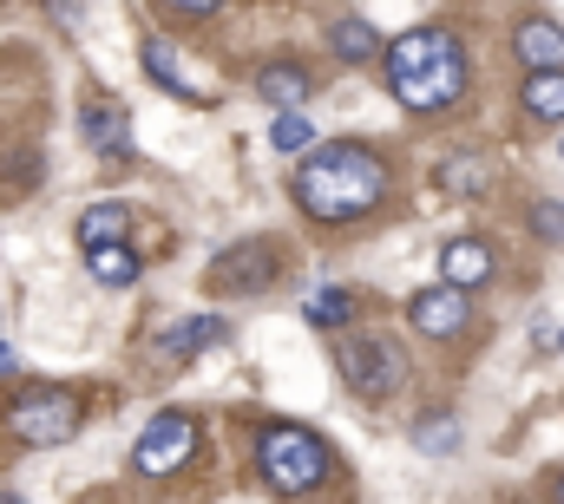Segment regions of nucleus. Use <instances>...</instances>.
<instances>
[{
  "label": "nucleus",
  "instance_id": "nucleus-1",
  "mask_svg": "<svg viewBox=\"0 0 564 504\" xmlns=\"http://www.w3.org/2000/svg\"><path fill=\"white\" fill-rule=\"evenodd\" d=\"M388 164L355 144V138H335V144H315L302 164H295V204L302 217L315 223H361L368 210L388 204Z\"/></svg>",
  "mask_w": 564,
  "mask_h": 504
},
{
  "label": "nucleus",
  "instance_id": "nucleus-2",
  "mask_svg": "<svg viewBox=\"0 0 564 504\" xmlns=\"http://www.w3.org/2000/svg\"><path fill=\"white\" fill-rule=\"evenodd\" d=\"M381 66H388L394 106L414 119H440L466 99V46L446 26H408L401 40H388Z\"/></svg>",
  "mask_w": 564,
  "mask_h": 504
},
{
  "label": "nucleus",
  "instance_id": "nucleus-3",
  "mask_svg": "<svg viewBox=\"0 0 564 504\" xmlns=\"http://www.w3.org/2000/svg\"><path fill=\"white\" fill-rule=\"evenodd\" d=\"M335 465H341L335 446H328L322 432L295 426V419H282V426H263V432H257V472H263V485L282 492V498H302V492L328 485Z\"/></svg>",
  "mask_w": 564,
  "mask_h": 504
},
{
  "label": "nucleus",
  "instance_id": "nucleus-4",
  "mask_svg": "<svg viewBox=\"0 0 564 504\" xmlns=\"http://www.w3.org/2000/svg\"><path fill=\"white\" fill-rule=\"evenodd\" d=\"M335 374L348 393H361V399H394L401 386H408V354L388 341V335H348L341 348H335Z\"/></svg>",
  "mask_w": 564,
  "mask_h": 504
},
{
  "label": "nucleus",
  "instance_id": "nucleus-5",
  "mask_svg": "<svg viewBox=\"0 0 564 504\" xmlns=\"http://www.w3.org/2000/svg\"><path fill=\"white\" fill-rule=\"evenodd\" d=\"M7 432L20 446H66L79 432V399L66 386H26L13 406H7Z\"/></svg>",
  "mask_w": 564,
  "mask_h": 504
},
{
  "label": "nucleus",
  "instance_id": "nucleus-6",
  "mask_svg": "<svg viewBox=\"0 0 564 504\" xmlns=\"http://www.w3.org/2000/svg\"><path fill=\"white\" fill-rule=\"evenodd\" d=\"M282 255L289 250H282L276 237H243V243H230V250L204 269V288L210 295H263L282 275Z\"/></svg>",
  "mask_w": 564,
  "mask_h": 504
},
{
  "label": "nucleus",
  "instance_id": "nucleus-7",
  "mask_svg": "<svg viewBox=\"0 0 564 504\" xmlns=\"http://www.w3.org/2000/svg\"><path fill=\"white\" fill-rule=\"evenodd\" d=\"M197 459V419L191 413H151V426L132 446V472L139 479H177Z\"/></svg>",
  "mask_w": 564,
  "mask_h": 504
},
{
  "label": "nucleus",
  "instance_id": "nucleus-8",
  "mask_svg": "<svg viewBox=\"0 0 564 504\" xmlns=\"http://www.w3.org/2000/svg\"><path fill=\"white\" fill-rule=\"evenodd\" d=\"M466 321H473V302H466V288L459 282H433L421 295H408V328L426 335V341H453V335H466Z\"/></svg>",
  "mask_w": 564,
  "mask_h": 504
},
{
  "label": "nucleus",
  "instance_id": "nucleus-9",
  "mask_svg": "<svg viewBox=\"0 0 564 504\" xmlns=\"http://www.w3.org/2000/svg\"><path fill=\"white\" fill-rule=\"evenodd\" d=\"M217 341H230V321H224V315H191V321H171V328L158 335V354H164V361H191V354H204V348H217Z\"/></svg>",
  "mask_w": 564,
  "mask_h": 504
},
{
  "label": "nucleus",
  "instance_id": "nucleus-10",
  "mask_svg": "<svg viewBox=\"0 0 564 504\" xmlns=\"http://www.w3.org/2000/svg\"><path fill=\"white\" fill-rule=\"evenodd\" d=\"M79 131H86V144H93L99 157H126V151H132L126 106H112V99H86V112H79Z\"/></svg>",
  "mask_w": 564,
  "mask_h": 504
},
{
  "label": "nucleus",
  "instance_id": "nucleus-11",
  "mask_svg": "<svg viewBox=\"0 0 564 504\" xmlns=\"http://www.w3.org/2000/svg\"><path fill=\"white\" fill-rule=\"evenodd\" d=\"M492 269H499V255H492V243H479V237H453V243L440 250V275L459 282V288L492 282Z\"/></svg>",
  "mask_w": 564,
  "mask_h": 504
},
{
  "label": "nucleus",
  "instance_id": "nucleus-12",
  "mask_svg": "<svg viewBox=\"0 0 564 504\" xmlns=\"http://www.w3.org/2000/svg\"><path fill=\"white\" fill-rule=\"evenodd\" d=\"M433 177H440L446 197H466V204H473V197L492 190V157H486V151H453V157H440Z\"/></svg>",
  "mask_w": 564,
  "mask_h": 504
},
{
  "label": "nucleus",
  "instance_id": "nucleus-13",
  "mask_svg": "<svg viewBox=\"0 0 564 504\" xmlns=\"http://www.w3.org/2000/svg\"><path fill=\"white\" fill-rule=\"evenodd\" d=\"M512 53L525 73H552V66H564V26L558 20H525L512 33Z\"/></svg>",
  "mask_w": 564,
  "mask_h": 504
},
{
  "label": "nucleus",
  "instance_id": "nucleus-14",
  "mask_svg": "<svg viewBox=\"0 0 564 504\" xmlns=\"http://www.w3.org/2000/svg\"><path fill=\"white\" fill-rule=\"evenodd\" d=\"M308 92H315V79H308V66H295V59H270V66L257 73V99H270L276 112L308 106Z\"/></svg>",
  "mask_w": 564,
  "mask_h": 504
},
{
  "label": "nucleus",
  "instance_id": "nucleus-15",
  "mask_svg": "<svg viewBox=\"0 0 564 504\" xmlns=\"http://www.w3.org/2000/svg\"><path fill=\"white\" fill-rule=\"evenodd\" d=\"M86 269H93L99 288H132V282L144 275V262L132 255L126 237H112V243H86Z\"/></svg>",
  "mask_w": 564,
  "mask_h": 504
},
{
  "label": "nucleus",
  "instance_id": "nucleus-16",
  "mask_svg": "<svg viewBox=\"0 0 564 504\" xmlns=\"http://www.w3.org/2000/svg\"><path fill=\"white\" fill-rule=\"evenodd\" d=\"M139 59H144V73H151V86H164L171 99H191V106H210V99H204V92H197V86L184 79V66L171 59V46H164V40H144V46H139Z\"/></svg>",
  "mask_w": 564,
  "mask_h": 504
},
{
  "label": "nucleus",
  "instance_id": "nucleus-17",
  "mask_svg": "<svg viewBox=\"0 0 564 504\" xmlns=\"http://www.w3.org/2000/svg\"><path fill=\"white\" fill-rule=\"evenodd\" d=\"M328 46H335L348 66H368L375 53H388V40H381L368 20H355V13H348V20H328Z\"/></svg>",
  "mask_w": 564,
  "mask_h": 504
},
{
  "label": "nucleus",
  "instance_id": "nucleus-18",
  "mask_svg": "<svg viewBox=\"0 0 564 504\" xmlns=\"http://www.w3.org/2000/svg\"><path fill=\"white\" fill-rule=\"evenodd\" d=\"M525 112L532 119H545V125H564V66H552V73H525Z\"/></svg>",
  "mask_w": 564,
  "mask_h": 504
},
{
  "label": "nucleus",
  "instance_id": "nucleus-19",
  "mask_svg": "<svg viewBox=\"0 0 564 504\" xmlns=\"http://www.w3.org/2000/svg\"><path fill=\"white\" fill-rule=\"evenodd\" d=\"M126 230H132V204H119V197H99L93 210H79V243H112Z\"/></svg>",
  "mask_w": 564,
  "mask_h": 504
},
{
  "label": "nucleus",
  "instance_id": "nucleus-20",
  "mask_svg": "<svg viewBox=\"0 0 564 504\" xmlns=\"http://www.w3.org/2000/svg\"><path fill=\"white\" fill-rule=\"evenodd\" d=\"M414 452H426V459L459 452V419H453L446 406H426L421 419H414Z\"/></svg>",
  "mask_w": 564,
  "mask_h": 504
},
{
  "label": "nucleus",
  "instance_id": "nucleus-21",
  "mask_svg": "<svg viewBox=\"0 0 564 504\" xmlns=\"http://www.w3.org/2000/svg\"><path fill=\"white\" fill-rule=\"evenodd\" d=\"M302 315H308V328L335 335V328H348V321H355V295H348V288H315V295L302 302Z\"/></svg>",
  "mask_w": 564,
  "mask_h": 504
},
{
  "label": "nucleus",
  "instance_id": "nucleus-22",
  "mask_svg": "<svg viewBox=\"0 0 564 504\" xmlns=\"http://www.w3.org/2000/svg\"><path fill=\"white\" fill-rule=\"evenodd\" d=\"M270 144H276V151H302V144H315V131H308V119H302V106H295V112H276Z\"/></svg>",
  "mask_w": 564,
  "mask_h": 504
},
{
  "label": "nucleus",
  "instance_id": "nucleus-23",
  "mask_svg": "<svg viewBox=\"0 0 564 504\" xmlns=\"http://www.w3.org/2000/svg\"><path fill=\"white\" fill-rule=\"evenodd\" d=\"M532 230H539L545 243H564V204L558 197H539V204H532Z\"/></svg>",
  "mask_w": 564,
  "mask_h": 504
},
{
  "label": "nucleus",
  "instance_id": "nucleus-24",
  "mask_svg": "<svg viewBox=\"0 0 564 504\" xmlns=\"http://www.w3.org/2000/svg\"><path fill=\"white\" fill-rule=\"evenodd\" d=\"M158 7H164L171 20H210V13H217L224 0H158Z\"/></svg>",
  "mask_w": 564,
  "mask_h": 504
},
{
  "label": "nucleus",
  "instance_id": "nucleus-25",
  "mask_svg": "<svg viewBox=\"0 0 564 504\" xmlns=\"http://www.w3.org/2000/svg\"><path fill=\"white\" fill-rule=\"evenodd\" d=\"M53 20H66V26H79V20H86V7H79V0H53Z\"/></svg>",
  "mask_w": 564,
  "mask_h": 504
},
{
  "label": "nucleus",
  "instance_id": "nucleus-26",
  "mask_svg": "<svg viewBox=\"0 0 564 504\" xmlns=\"http://www.w3.org/2000/svg\"><path fill=\"white\" fill-rule=\"evenodd\" d=\"M13 374H20V354H13V348L0 341V380H13Z\"/></svg>",
  "mask_w": 564,
  "mask_h": 504
},
{
  "label": "nucleus",
  "instance_id": "nucleus-27",
  "mask_svg": "<svg viewBox=\"0 0 564 504\" xmlns=\"http://www.w3.org/2000/svg\"><path fill=\"white\" fill-rule=\"evenodd\" d=\"M552 498H558V504H564V479H558V485H552Z\"/></svg>",
  "mask_w": 564,
  "mask_h": 504
},
{
  "label": "nucleus",
  "instance_id": "nucleus-28",
  "mask_svg": "<svg viewBox=\"0 0 564 504\" xmlns=\"http://www.w3.org/2000/svg\"><path fill=\"white\" fill-rule=\"evenodd\" d=\"M558 157H564V144H558Z\"/></svg>",
  "mask_w": 564,
  "mask_h": 504
}]
</instances>
